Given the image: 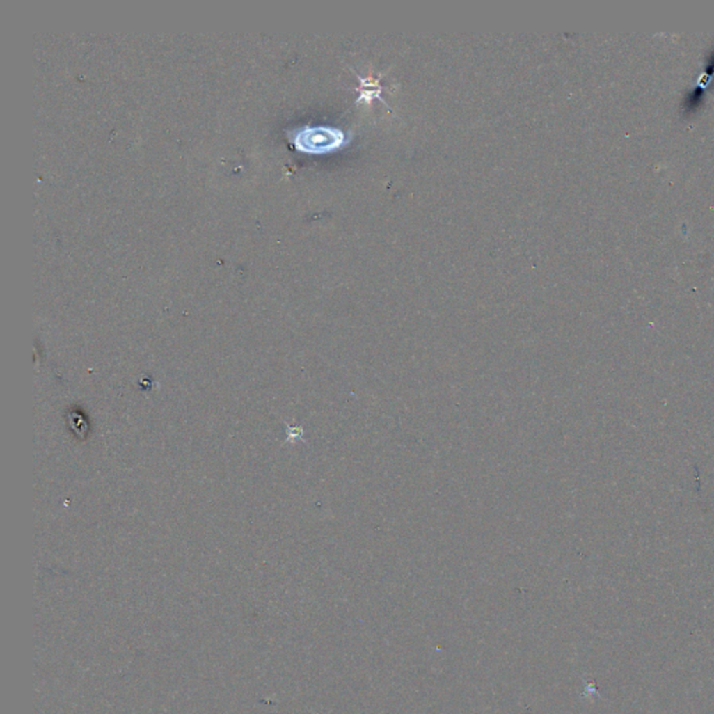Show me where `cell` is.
Masks as SVG:
<instances>
[{"mask_svg": "<svg viewBox=\"0 0 714 714\" xmlns=\"http://www.w3.org/2000/svg\"><path fill=\"white\" fill-rule=\"evenodd\" d=\"M294 145L308 154H329L349 143L347 134L340 129L329 126H308L294 134Z\"/></svg>", "mask_w": 714, "mask_h": 714, "instance_id": "1", "label": "cell"}]
</instances>
